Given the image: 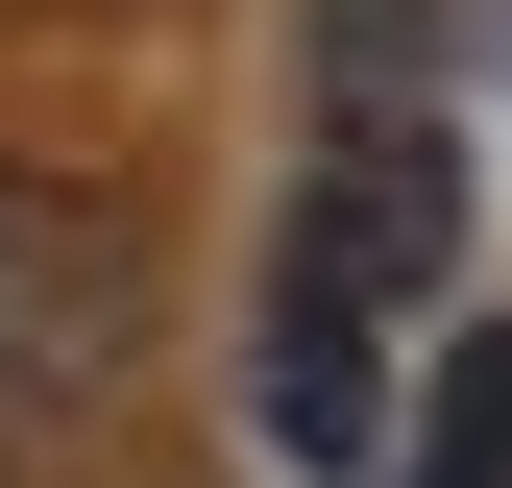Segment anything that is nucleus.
<instances>
[{
    "mask_svg": "<svg viewBox=\"0 0 512 488\" xmlns=\"http://www.w3.org/2000/svg\"><path fill=\"white\" fill-rule=\"evenodd\" d=\"M464 293V122H317V196L269 244V342H244V415L269 464H366L391 488V391L415 318Z\"/></svg>",
    "mask_w": 512,
    "mask_h": 488,
    "instance_id": "f257e3e1",
    "label": "nucleus"
},
{
    "mask_svg": "<svg viewBox=\"0 0 512 488\" xmlns=\"http://www.w3.org/2000/svg\"><path fill=\"white\" fill-rule=\"evenodd\" d=\"M122 220L74 196V171H0V415H74L98 366H122Z\"/></svg>",
    "mask_w": 512,
    "mask_h": 488,
    "instance_id": "f03ea898",
    "label": "nucleus"
},
{
    "mask_svg": "<svg viewBox=\"0 0 512 488\" xmlns=\"http://www.w3.org/2000/svg\"><path fill=\"white\" fill-rule=\"evenodd\" d=\"M415 74H439V0H317V98L342 122H439Z\"/></svg>",
    "mask_w": 512,
    "mask_h": 488,
    "instance_id": "20e7f679",
    "label": "nucleus"
},
{
    "mask_svg": "<svg viewBox=\"0 0 512 488\" xmlns=\"http://www.w3.org/2000/svg\"><path fill=\"white\" fill-rule=\"evenodd\" d=\"M391 488H512V318H464L415 366V440H391Z\"/></svg>",
    "mask_w": 512,
    "mask_h": 488,
    "instance_id": "7ed1b4c3",
    "label": "nucleus"
}]
</instances>
